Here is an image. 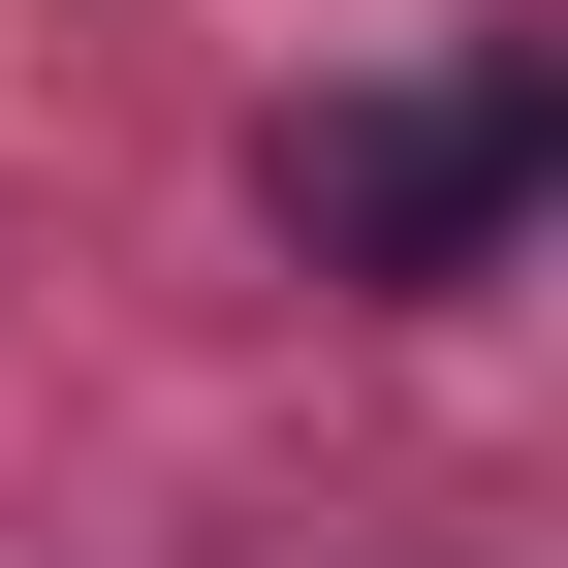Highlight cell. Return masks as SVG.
Here are the masks:
<instances>
[{
    "mask_svg": "<svg viewBox=\"0 0 568 568\" xmlns=\"http://www.w3.org/2000/svg\"><path fill=\"white\" fill-rule=\"evenodd\" d=\"M537 159H568V95H537V32H443V63H379V95H284V253L316 284H474L537 222Z\"/></svg>",
    "mask_w": 568,
    "mask_h": 568,
    "instance_id": "cell-1",
    "label": "cell"
}]
</instances>
